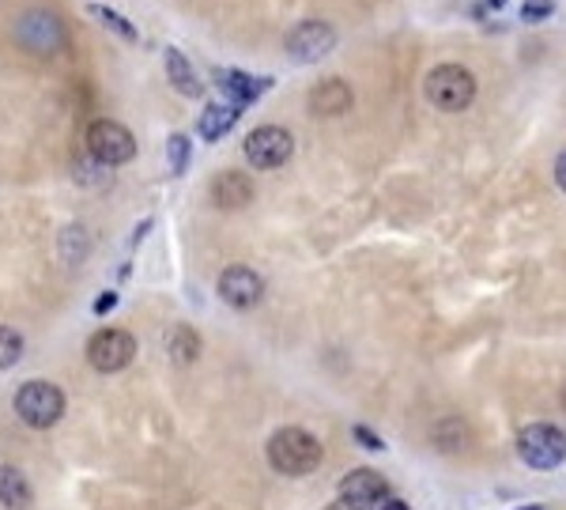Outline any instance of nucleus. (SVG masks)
Instances as JSON below:
<instances>
[{
  "mask_svg": "<svg viewBox=\"0 0 566 510\" xmlns=\"http://www.w3.org/2000/svg\"><path fill=\"white\" fill-rule=\"evenodd\" d=\"M269 465L276 469L280 476H306L321 465L325 450L310 431L303 428H280L276 435L269 439Z\"/></svg>",
  "mask_w": 566,
  "mask_h": 510,
  "instance_id": "nucleus-1",
  "label": "nucleus"
},
{
  "mask_svg": "<svg viewBox=\"0 0 566 510\" xmlns=\"http://www.w3.org/2000/svg\"><path fill=\"white\" fill-rule=\"evenodd\" d=\"M423 91L427 99H431V106L445 110V114H461V110H468L472 99H476V76H472L465 65L445 61L427 72Z\"/></svg>",
  "mask_w": 566,
  "mask_h": 510,
  "instance_id": "nucleus-2",
  "label": "nucleus"
},
{
  "mask_svg": "<svg viewBox=\"0 0 566 510\" xmlns=\"http://www.w3.org/2000/svg\"><path fill=\"white\" fill-rule=\"evenodd\" d=\"M15 416H20L27 428H54L57 420L65 416V394L54 386V382H23L20 389H15Z\"/></svg>",
  "mask_w": 566,
  "mask_h": 510,
  "instance_id": "nucleus-3",
  "label": "nucleus"
},
{
  "mask_svg": "<svg viewBox=\"0 0 566 510\" xmlns=\"http://www.w3.org/2000/svg\"><path fill=\"white\" fill-rule=\"evenodd\" d=\"M12 34L27 54H38V57L57 54V49H65V42H68L61 15H54L49 8H31V12H23L20 20H15Z\"/></svg>",
  "mask_w": 566,
  "mask_h": 510,
  "instance_id": "nucleus-4",
  "label": "nucleus"
},
{
  "mask_svg": "<svg viewBox=\"0 0 566 510\" xmlns=\"http://www.w3.org/2000/svg\"><path fill=\"white\" fill-rule=\"evenodd\" d=\"M518 454L521 462L533 465L540 473L559 469L566 462V431L555 428V423H529L518 435Z\"/></svg>",
  "mask_w": 566,
  "mask_h": 510,
  "instance_id": "nucleus-5",
  "label": "nucleus"
},
{
  "mask_svg": "<svg viewBox=\"0 0 566 510\" xmlns=\"http://www.w3.org/2000/svg\"><path fill=\"white\" fill-rule=\"evenodd\" d=\"M88 156L102 167H122L136 156V140L122 122L99 117L88 125Z\"/></svg>",
  "mask_w": 566,
  "mask_h": 510,
  "instance_id": "nucleus-6",
  "label": "nucleus"
},
{
  "mask_svg": "<svg viewBox=\"0 0 566 510\" xmlns=\"http://www.w3.org/2000/svg\"><path fill=\"white\" fill-rule=\"evenodd\" d=\"M242 151H246V159H250V167L276 170L287 163L291 151H295V136L287 129H280V125H261V129H253L246 136Z\"/></svg>",
  "mask_w": 566,
  "mask_h": 510,
  "instance_id": "nucleus-7",
  "label": "nucleus"
},
{
  "mask_svg": "<svg viewBox=\"0 0 566 510\" xmlns=\"http://www.w3.org/2000/svg\"><path fill=\"white\" fill-rule=\"evenodd\" d=\"M136 355V337L125 333V329H99L88 340V363L102 374H117L133 363Z\"/></svg>",
  "mask_w": 566,
  "mask_h": 510,
  "instance_id": "nucleus-8",
  "label": "nucleus"
},
{
  "mask_svg": "<svg viewBox=\"0 0 566 510\" xmlns=\"http://www.w3.org/2000/svg\"><path fill=\"white\" fill-rule=\"evenodd\" d=\"M219 299L235 310H253L264 299V280L250 265H230L219 272Z\"/></svg>",
  "mask_w": 566,
  "mask_h": 510,
  "instance_id": "nucleus-9",
  "label": "nucleus"
},
{
  "mask_svg": "<svg viewBox=\"0 0 566 510\" xmlns=\"http://www.w3.org/2000/svg\"><path fill=\"white\" fill-rule=\"evenodd\" d=\"M332 46H337V31L321 20H306L287 34V54L303 65L321 61L325 54H332Z\"/></svg>",
  "mask_w": 566,
  "mask_h": 510,
  "instance_id": "nucleus-10",
  "label": "nucleus"
},
{
  "mask_svg": "<svg viewBox=\"0 0 566 510\" xmlns=\"http://www.w3.org/2000/svg\"><path fill=\"white\" fill-rule=\"evenodd\" d=\"M212 80L219 83V91L227 95V102H235V106H253V102L272 88L269 76H250V72H238V68H216Z\"/></svg>",
  "mask_w": 566,
  "mask_h": 510,
  "instance_id": "nucleus-11",
  "label": "nucleus"
},
{
  "mask_svg": "<svg viewBox=\"0 0 566 510\" xmlns=\"http://www.w3.org/2000/svg\"><path fill=\"white\" fill-rule=\"evenodd\" d=\"M385 496H389V484H385V476L377 469H351L344 476V484H340V499H348V503L363 510L377 507Z\"/></svg>",
  "mask_w": 566,
  "mask_h": 510,
  "instance_id": "nucleus-12",
  "label": "nucleus"
},
{
  "mask_svg": "<svg viewBox=\"0 0 566 510\" xmlns=\"http://www.w3.org/2000/svg\"><path fill=\"white\" fill-rule=\"evenodd\" d=\"M212 201L227 212L246 208V204L253 201V182L242 174V170H223L216 182H212Z\"/></svg>",
  "mask_w": 566,
  "mask_h": 510,
  "instance_id": "nucleus-13",
  "label": "nucleus"
},
{
  "mask_svg": "<svg viewBox=\"0 0 566 510\" xmlns=\"http://www.w3.org/2000/svg\"><path fill=\"white\" fill-rule=\"evenodd\" d=\"M310 110L317 117H340L351 110V88L344 80H321L310 91Z\"/></svg>",
  "mask_w": 566,
  "mask_h": 510,
  "instance_id": "nucleus-14",
  "label": "nucleus"
},
{
  "mask_svg": "<svg viewBox=\"0 0 566 510\" xmlns=\"http://www.w3.org/2000/svg\"><path fill=\"white\" fill-rule=\"evenodd\" d=\"M162 61H167V76H170V83H174V91L178 95H185V99H201L204 95V83H201V76H196V68L189 65V57L182 54V49H162Z\"/></svg>",
  "mask_w": 566,
  "mask_h": 510,
  "instance_id": "nucleus-15",
  "label": "nucleus"
},
{
  "mask_svg": "<svg viewBox=\"0 0 566 510\" xmlns=\"http://www.w3.org/2000/svg\"><path fill=\"white\" fill-rule=\"evenodd\" d=\"M238 117H242V106H235V102H208L201 114V136L204 140H219V136H227L230 129L238 125Z\"/></svg>",
  "mask_w": 566,
  "mask_h": 510,
  "instance_id": "nucleus-16",
  "label": "nucleus"
},
{
  "mask_svg": "<svg viewBox=\"0 0 566 510\" xmlns=\"http://www.w3.org/2000/svg\"><path fill=\"white\" fill-rule=\"evenodd\" d=\"M0 507L27 510L31 507V480L20 465H0Z\"/></svg>",
  "mask_w": 566,
  "mask_h": 510,
  "instance_id": "nucleus-17",
  "label": "nucleus"
},
{
  "mask_svg": "<svg viewBox=\"0 0 566 510\" xmlns=\"http://www.w3.org/2000/svg\"><path fill=\"white\" fill-rule=\"evenodd\" d=\"M167 348H170V360L185 367V363H193L196 355H201V337H196V329H189V326H174L170 329Z\"/></svg>",
  "mask_w": 566,
  "mask_h": 510,
  "instance_id": "nucleus-18",
  "label": "nucleus"
},
{
  "mask_svg": "<svg viewBox=\"0 0 566 510\" xmlns=\"http://www.w3.org/2000/svg\"><path fill=\"white\" fill-rule=\"evenodd\" d=\"M91 15H94V20H99V23H106V27L117 34V38H125V42H140V34H136L133 23H128L125 15H117L114 8H106V4H91Z\"/></svg>",
  "mask_w": 566,
  "mask_h": 510,
  "instance_id": "nucleus-19",
  "label": "nucleus"
},
{
  "mask_svg": "<svg viewBox=\"0 0 566 510\" xmlns=\"http://www.w3.org/2000/svg\"><path fill=\"white\" fill-rule=\"evenodd\" d=\"M167 156H170V174L182 178L189 170V156H193V148H189V136L185 133H174L167 140Z\"/></svg>",
  "mask_w": 566,
  "mask_h": 510,
  "instance_id": "nucleus-20",
  "label": "nucleus"
},
{
  "mask_svg": "<svg viewBox=\"0 0 566 510\" xmlns=\"http://www.w3.org/2000/svg\"><path fill=\"white\" fill-rule=\"evenodd\" d=\"M20 355H23V337L15 333V329L0 326V371L15 367V363H20Z\"/></svg>",
  "mask_w": 566,
  "mask_h": 510,
  "instance_id": "nucleus-21",
  "label": "nucleus"
},
{
  "mask_svg": "<svg viewBox=\"0 0 566 510\" xmlns=\"http://www.w3.org/2000/svg\"><path fill=\"white\" fill-rule=\"evenodd\" d=\"M61 253L65 261H80L83 253H88V235H83V227H68L61 235Z\"/></svg>",
  "mask_w": 566,
  "mask_h": 510,
  "instance_id": "nucleus-22",
  "label": "nucleus"
},
{
  "mask_svg": "<svg viewBox=\"0 0 566 510\" xmlns=\"http://www.w3.org/2000/svg\"><path fill=\"white\" fill-rule=\"evenodd\" d=\"M552 12H555V0H525V4H521V20L525 23H540Z\"/></svg>",
  "mask_w": 566,
  "mask_h": 510,
  "instance_id": "nucleus-23",
  "label": "nucleus"
},
{
  "mask_svg": "<svg viewBox=\"0 0 566 510\" xmlns=\"http://www.w3.org/2000/svg\"><path fill=\"white\" fill-rule=\"evenodd\" d=\"M351 435H355V442H363L366 450H385L382 435H374V431H371V428H363V423H359V428L351 431Z\"/></svg>",
  "mask_w": 566,
  "mask_h": 510,
  "instance_id": "nucleus-24",
  "label": "nucleus"
},
{
  "mask_svg": "<svg viewBox=\"0 0 566 510\" xmlns=\"http://www.w3.org/2000/svg\"><path fill=\"white\" fill-rule=\"evenodd\" d=\"M114 306H117V292H102L99 299H94L91 310H94V314H110Z\"/></svg>",
  "mask_w": 566,
  "mask_h": 510,
  "instance_id": "nucleus-25",
  "label": "nucleus"
},
{
  "mask_svg": "<svg viewBox=\"0 0 566 510\" xmlns=\"http://www.w3.org/2000/svg\"><path fill=\"white\" fill-rule=\"evenodd\" d=\"M377 510H411L405 499H397V496H385L382 503H377Z\"/></svg>",
  "mask_w": 566,
  "mask_h": 510,
  "instance_id": "nucleus-26",
  "label": "nucleus"
},
{
  "mask_svg": "<svg viewBox=\"0 0 566 510\" xmlns=\"http://www.w3.org/2000/svg\"><path fill=\"white\" fill-rule=\"evenodd\" d=\"M555 182H559V190L566 193V151L555 159Z\"/></svg>",
  "mask_w": 566,
  "mask_h": 510,
  "instance_id": "nucleus-27",
  "label": "nucleus"
},
{
  "mask_svg": "<svg viewBox=\"0 0 566 510\" xmlns=\"http://www.w3.org/2000/svg\"><path fill=\"white\" fill-rule=\"evenodd\" d=\"M325 510H363V507L348 503V499H337V503H332V507H325Z\"/></svg>",
  "mask_w": 566,
  "mask_h": 510,
  "instance_id": "nucleus-28",
  "label": "nucleus"
},
{
  "mask_svg": "<svg viewBox=\"0 0 566 510\" xmlns=\"http://www.w3.org/2000/svg\"><path fill=\"white\" fill-rule=\"evenodd\" d=\"M484 8H502V0H484Z\"/></svg>",
  "mask_w": 566,
  "mask_h": 510,
  "instance_id": "nucleus-29",
  "label": "nucleus"
},
{
  "mask_svg": "<svg viewBox=\"0 0 566 510\" xmlns=\"http://www.w3.org/2000/svg\"><path fill=\"white\" fill-rule=\"evenodd\" d=\"M521 510H547L544 503H529V507H521Z\"/></svg>",
  "mask_w": 566,
  "mask_h": 510,
  "instance_id": "nucleus-30",
  "label": "nucleus"
},
{
  "mask_svg": "<svg viewBox=\"0 0 566 510\" xmlns=\"http://www.w3.org/2000/svg\"><path fill=\"white\" fill-rule=\"evenodd\" d=\"M563 405H566V389H563Z\"/></svg>",
  "mask_w": 566,
  "mask_h": 510,
  "instance_id": "nucleus-31",
  "label": "nucleus"
}]
</instances>
